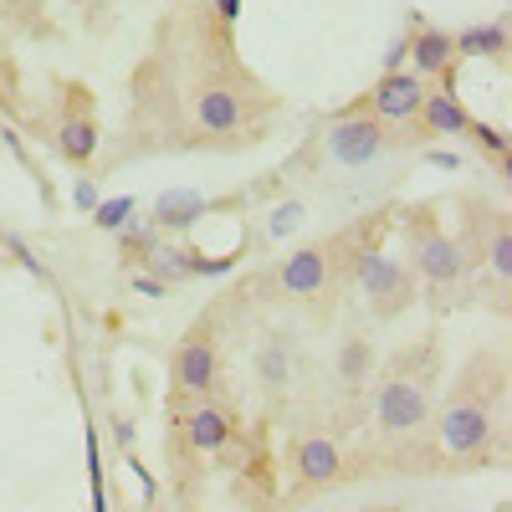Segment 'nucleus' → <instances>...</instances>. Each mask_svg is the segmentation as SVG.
I'll use <instances>...</instances> for the list:
<instances>
[{"label": "nucleus", "mask_w": 512, "mask_h": 512, "mask_svg": "<svg viewBox=\"0 0 512 512\" xmlns=\"http://www.w3.org/2000/svg\"><path fill=\"white\" fill-rule=\"evenodd\" d=\"M185 441H190V451H200V456L226 451V446L236 441V415L221 410V405H195V410L185 415Z\"/></svg>", "instance_id": "f8f14e48"}, {"label": "nucleus", "mask_w": 512, "mask_h": 512, "mask_svg": "<svg viewBox=\"0 0 512 512\" xmlns=\"http://www.w3.org/2000/svg\"><path fill=\"white\" fill-rule=\"evenodd\" d=\"M420 98H425V82L415 72H384L374 93L364 98V113H374L379 123H410L420 113Z\"/></svg>", "instance_id": "6e6552de"}, {"label": "nucleus", "mask_w": 512, "mask_h": 512, "mask_svg": "<svg viewBox=\"0 0 512 512\" xmlns=\"http://www.w3.org/2000/svg\"><path fill=\"white\" fill-rule=\"evenodd\" d=\"M482 256H487V267L497 272V282H507V277H512V231H507V221H502V216L492 221V241H487V251H482Z\"/></svg>", "instance_id": "aec40b11"}, {"label": "nucleus", "mask_w": 512, "mask_h": 512, "mask_svg": "<svg viewBox=\"0 0 512 512\" xmlns=\"http://www.w3.org/2000/svg\"><path fill=\"white\" fill-rule=\"evenodd\" d=\"M134 216H139V200H134V195H113V200H98V205H93V226H98V231H113V236L134 221Z\"/></svg>", "instance_id": "6ab92c4d"}, {"label": "nucleus", "mask_w": 512, "mask_h": 512, "mask_svg": "<svg viewBox=\"0 0 512 512\" xmlns=\"http://www.w3.org/2000/svg\"><path fill=\"white\" fill-rule=\"evenodd\" d=\"M451 41H456V57H492V62H502V52H507V26H502V21L466 26V31L451 36Z\"/></svg>", "instance_id": "dca6fc26"}, {"label": "nucleus", "mask_w": 512, "mask_h": 512, "mask_svg": "<svg viewBox=\"0 0 512 512\" xmlns=\"http://www.w3.org/2000/svg\"><path fill=\"white\" fill-rule=\"evenodd\" d=\"M52 144L67 164H88L103 144V128H98V113L88 103V88H77V82L62 88V113L52 123Z\"/></svg>", "instance_id": "423d86ee"}, {"label": "nucleus", "mask_w": 512, "mask_h": 512, "mask_svg": "<svg viewBox=\"0 0 512 512\" xmlns=\"http://www.w3.org/2000/svg\"><path fill=\"white\" fill-rule=\"evenodd\" d=\"M410 62H415V77L425 82H451V72H456V41H451V31H441V26H415V36H410Z\"/></svg>", "instance_id": "9d476101"}, {"label": "nucleus", "mask_w": 512, "mask_h": 512, "mask_svg": "<svg viewBox=\"0 0 512 512\" xmlns=\"http://www.w3.org/2000/svg\"><path fill=\"white\" fill-rule=\"evenodd\" d=\"M374 420L384 436H410L431 420V369H425V354H410L390 369V379L379 384Z\"/></svg>", "instance_id": "f257e3e1"}, {"label": "nucleus", "mask_w": 512, "mask_h": 512, "mask_svg": "<svg viewBox=\"0 0 512 512\" xmlns=\"http://www.w3.org/2000/svg\"><path fill=\"white\" fill-rule=\"evenodd\" d=\"M384 149H390V123H379L364 108H344L323 128V154H328L333 169H344V175H359V169L379 164Z\"/></svg>", "instance_id": "7ed1b4c3"}, {"label": "nucleus", "mask_w": 512, "mask_h": 512, "mask_svg": "<svg viewBox=\"0 0 512 512\" xmlns=\"http://www.w3.org/2000/svg\"><path fill=\"white\" fill-rule=\"evenodd\" d=\"M210 21H216L221 31H231L241 21V0H210Z\"/></svg>", "instance_id": "a878e982"}, {"label": "nucleus", "mask_w": 512, "mask_h": 512, "mask_svg": "<svg viewBox=\"0 0 512 512\" xmlns=\"http://www.w3.org/2000/svg\"><path fill=\"white\" fill-rule=\"evenodd\" d=\"M410 262H415V272L431 282V287H456L466 277L461 241H451L436 221H415L410 226Z\"/></svg>", "instance_id": "0eeeda50"}, {"label": "nucleus", "mask_w": 512, "mask_h": 512, "mask_svg": "<svg viewBox=\"0 0 512 512\" xmlns=\"http://www.w3.org/2000/svg\"><path fill=\"white\" fill-rule=\"evenodd\" d=\"M303 226H308V200L287 195V200H277V205H267V210H262V226H256V241H262V246H277V241L297 236Z\"/></svg>", "instance_id": "2eb2a0df"}, {"label": "nucleus", "mask_w": 512, "mask_h": 512, "mask_svg": "<svg viewBox=\"0 0 512 512\" xmlns=\"http://www.w3.org/2000/svg\"><path fill=\"white\" fill-rule=\"evenodd\" d=\"M221 379V349L210 333H190L185 344L175 349V384L185 395H210Z\"/></svg>", "instance_id": "1a4fd4ad"}, {"label": "nucleus", "mask_w": 512, "mask_h": 512, "mask_svg": "<svg viewBox=\"0 0 512 512\" xmlns=\"http://www.w3.org/2000/svg\"><path fill=\"white\" fill-rule=\"evenodd\" d=\"M88 477H93V512H108V497H103V451H98V431L88 425Z\"/></svg>", "instance_id": "b1692460"}, {"label": "nucleus", "mask_w": 512, "mask_h": 512, "mask_svg": "<svg viewBox=\"0 0 512 512\" xmlns=\"http://www.w3.org/2000/svg\"><path fill=\"white\" fill-rule=\"evenodd\" d=\"M354 287H364L374 318H400L415 303V272L400 267L395 256H384L379 241L359 246V256H354Z\"/></svg>", "instance_id": "20e7f679"}, {"label": "nucleus", "mask_w": 512, "mask_h": 512, "mask_svg": "<svg viewBox=\"0 0 512 512\" xmlns=\"http://www.w3.org/2000/svg\"><path fill=\"white\" fill-rule=\"evenodd\" d=\"M159 241H164V231H154V226H149V221H139V216L118 231V246H123V251H134V256H144V262L159 251Z\"/></svg>", "instance_id": "412c9836"}, {"label": "nucleus", "mask_w": 512, "mask_h": 512, "mask_svg": "<svg viewBox=\"0 0 512 512\" xmlns=\"http://www.w3.org/2000/svg\"><path fill=\"white\" fill-rule=\"evenodd\" d=\"M369 364H374V349H369V338H359V333H349L344 338V349H338V384L344 390H364V379H369Z\"/></svg>", "instance_id": "f3484780"}, {"label": "nucleus", "mask_w": 512, "mask_h": 512, "mask_svg": "<svg viewBox=\"0 0 512 512\" xmlns=\"http://www.w3.org/2000/svg\"><path fill=\"white\" fill-rule=\"evenodd\" d=\"M72 205H77V210H88V216H93V205H98V185H93L88 175H77V180H72Z\"/></svg>", "instance_id": "bb28decb"}, {"label": "nucleus", "mask_w": 512, "mask_h": 512, "mask_svg": "<svg viewBox=\"0 0 512 512\" xmlns=\"http://www.w3.org/2000/svg\"><path fill=\"white\" fill-rule=\"evenodd\" d=\"M0 6H6L21 26H26V21L36 26V21H41V6H47V0H0Z\"/></svg>", "instance_id": "cd10ccee"}, {"label": "nucleus", "mask_w": 512, "mask_h": 512, "mask_svg": "<svg viewBox=\"0 0 512 512\" xmlns=\"http://www.w3.org/2000/svg\"><path fill=\"white\" fill-rule=\"evenodd\" d=\"M405 62H410V36H395L390 47H384L379 67H384V72H405Z\"/></svg>", "instance_id": "393cba45"}, {"label": "nucleus", "mask_w": 512, "mask_h": 512, "mask_svg": "<svg viewBox=\"0 0 512 512\" xmlns=\"http://www.w3.org/2000/svg\"><path fill=\"white\" fill-rule=\"evenodd\" d=\"M287 364H292L287 338H272V344H262V354H256V379H262L267 390H282V384H287Z\"/></svg>", "instance_id": "a211bd4d"}, {"label": "nucleus", "mask_w": 512, "mask_h": 512, "mask_svg": "<svg viewBox=\"0 0 512 512\" xmlns=\"http://www.w3.org/2000/svg\"><path fill=\"white\" fill-rule=\"evenodd\" d=\"M431 134H466V123H472V113L461 108V98H456V88L451 82H441V88L431 93L425 88V98H420V113H415Z\"/></svg>", "instance_id": "4468645a"}, {"label": "nucleus", "mask_w": 512, "mask_h": 512, "mask_svg": "<svg viewBox=\"0 0 512 512\" xmlns=\"http://www.w3.org/2000/svg\"><path fill=\"white\" fill-rule=\"evenodd\" d=\"M292 466L308 487H323V482H333L338 472H344V451H338L328 436H303L292 446Z\"/></svg>", "instance_id": "ddd939ff"}, {"label": "nucleus", "mask_w": 512, "mask_h": 512, "mask_svg": "<svg viewBox=\"0 0 512 512\" xmlns=\"http://www.w3.org/2000/svg\"><path fill=\"white\" fill-rule=\"evenodd\" d=\"M492 420L497 415H492V400H487V379L472 364L466 384L451 395V405L441 410V446L451 456H482L487 441H492Z\"/></svg>", "instance_id": "f03ea898"}, {"label": "nucleus", "mask_w": 512, "mask_h": 512, "mask_svg": "<svg viewBox=\"0 0 512 512\" xmlns=\"http://www.w3.org/2000/svg\"><path fill=\"white\" fill-rule=\"evenodd\" d=\"M113 436H118V446H134V425L118 420V425H113Z\"/></svg>", "instance_id": "7c9ffc66"}, {"label": "nucleus", "mask_w": 512, "mask_h": 512, "mask_svg": "<svg viewBox=\"0 0 512 512\" xmlns=\"http://www.w3.org/2000/svg\"><path fill=\"white\" fill-rule=\"evenodd\" d=\"M431 164H436V169H461V154H451V149H431Z\"/></svg>", "instance_id": "c756f323"}, {"label": "nucleus", "mask_w": 512, "mask_h": 512, "mask_svg": "<svg viewBox=\"0 0 512 512\" xmlns=\"http://www.w3.org/2000/svg\"><path fill=\"white\" fill-rule=\"evenodd\" d=\"M210 210H216V200H205L200 190H164V195L154 200L149 226L164 231V236H180V231H190L195 221H205Z\"/></svg>", "instance_id": "9b49d317"}, {"label": "nucleus", "mask_w": 512, "mask_h": 512, "mask_svg": "<svg viewBox=\"0 0 512 512\" xmlns=\"http://www.w3.org/2000/svg\"><path fill=\"white\" fill-rule=\"evenodd\" d=\"M466 134H472L492 159H507V149H512V139L502 134V128H492V123H482V118H472V123H466Z\"/></svg>", "instance_id": "5701e85b"}, {"label": "nucleus", "mask_w": 512, "mask_h": 512, "mask_svg": "<svg viewBox=\"0 0 512 512\" xmlns=\"http://www.w3.org/2000/svg\"><path fill=\"white\" fill-rule=\"evenodd\" d=\"M333 282V246H297L277 272H267V292L277 303H308Z\"/></svg>", "instance_id": "39448f33"}, {"label": "nucleus", "mask_w": 512, "mask_h": 512, "mask_svg": "<svg viewBox=\"0 0 512 512\" xmlns=\"http://www.w3.org/2000/svg\"><path fill=\"white\" fill-rule=\"evenodd\" d=\"M0 246H6V251L16 256V262H21V267L36 277V282H47V277H52V272H47V262H41V256L31 251V241H21L16 231H6V236H0Z\"/></svg>", "instance_id": "4be33fe9"}, {"label": "nucleus", "mask_w": 512, "mask_h": 512, "mask_svg": "<svg viewBox=\"0 0 512 512\" xmlns=\"http://www.w3.org/2000/svg\"><path fill=\"white\" fill-rule=\"evenodd\" d=\"M134 292H139V297H149V303H154V297H164V282H159L154 272H144V277H134Z\"/></svg>", "instance_id": "c85d7f7f"}]
</instances>
